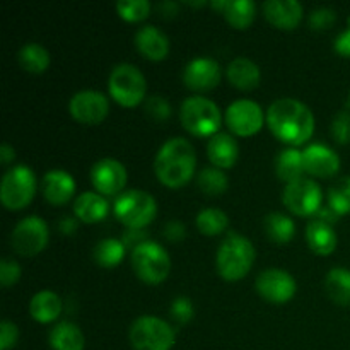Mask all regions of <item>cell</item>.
Segmentation results:
<instances>
[{
	"instance_id": "obj_1",
	"label": "cell",
	"mask_w": 350,
	"mask_h": 350,
	"mask_svg": "<svg viewBox=\"0 0 350 350\" xmlns=\"http://www.w3.org/2000/svg\"><path fill=\"white\" fill-rule=\"evenodd\" d=\"M267 125L280 142L296 147L308 142L313 135L314 115L304 103L282 98L267 109Z\"/></svg>"
},
{
	"instance_id": "obj_2",
	"label": "cell",
	"mask_w": 350,
	"mask_h": 350,
	"mask_svg": "<svg viewBox=\"0 0 350 350\" xmlns=\"http://www.w3.org/2000/svg\"><path fill=\"white\" fill-rule=\"evenodd\" d=\"M197 166V154L187 139L174 137L164 142L154 159L156 176L164 187L180 188L191 180Z\"/></svg>"
},
{
	"instance_id": "obj_3",
	"label": "cell",
	"mask_w": 350,
	"mask_h": 350,
	"mask_svg": "<svg viewBox=\"0 0 350 350\" xmlns=\"http://www.w3.org/2000/svg\"><path fill=\"white\" fill-rule=\"evenodd\" d=\"M256 252L253 243L238 232H229L215 253L217 273L228 282H236L246 277L255 263Z\"/></svg>"
},
{
	"instance_id": "obj_4",
	"label": "cell",
	"mask_w": 350,
	"mask_h": 350,
	"mask_svg": "<svg viewBox=\"0 0 350 350\" xmlns=\"http://www.w3.org/2000/svg\"><path fill=\"white\" fill-rule=\"evenodd\" d=\"M180 122L195 137H212L221 129V109L204 96H191L180 108Z\"/></svg>"
},
{
	"instance_id": "obj_5",
	"label": "cell",
	"mask_w": 350,
	"mask_h": 350,
	"mask_svg": "<svg viewBox=\"0 0 350 350\" xmlns=\"http://www.w3.org/2000/svg\"><path fill=\"white\" fill-rule=\"evenodd\" d=\"M130 263H132L135 275L142 282L150 284V286L164 282L171 270V260L167 252L159 243L150 241V239L132 250Z\"/></svg>"
},
{
	"instance_id": "obj_6",
	"label": "cell",
	"mask_w": 350,
	"mask_h": 350,
	"mask_svg": "<svg viewBox=\"0 0 350 350\" xmlns=\"http://www.w3.org/2000/svg\"><path fill=\"white\" fill-rule=\"evenodd\" d=\"M113 212L125 228L142 231L156 219L157 204L152 195H149L147 191L126 190L116 198Z\"/></svg>"
},
{
	"instance_id": "obj_7",
	"label": "cell",
	"mask_w": 350,
	"mask_h": 350,
	"mask_svg": "<svg viewBox=\"0 0 350 350\" xmlns=\"http://www.w3.org/2000/svg\"><path fill=\"white\" fill-rule=\"evenodd\" d=\"M129 340L133 350H171L176 332L161 318L140 317L130 327Z\"/></svg>"
},
{
	"instance_id": "obj_8",
	"label": "cell",
	"mask_w": 350,
	"mask_h": 350,
	"mask_svg": "<svg viewBox=\"0 0 350 350\" xmlns=\"http://www.w3.org/2000/svg\"><path fill=\"white\" fill-rule=\"evenodd\" d=\"M108 91L118 105L125 108H135L146 98V77L135 65L118 64L109 74Z\"/></svg>"
},
{
	"instance_id": "obj_9",
	"label": "cell",
	"mask_w": 350,
	"mask_h": 350,
	"mask_svg": "<svg viewBox=\"0 0 350 350\" xmlns=\"http://www.w3.org/2000/svg\"><path fill=\"white\" fill-rule=\"evenodd\" d=\"M36 193V176L27 166H14L0 183V202L7 211H23Z\"/></svg>"
},
{
	"instance_id": "obj_10",
	"label": "cell",
	"mask_w": 350,
	"mask_h": 350,
	"mask_svg": "<svg viewBox=\"0 0 350 350\" xmlns=\"http://www.w3.org/2000/svg\"><path fill=\"white\" fill-rule=\"evenodd\" d=\"M50 239L46 222L38 215L24 217L16 224L10 234L12 250L21 256H36L43 252Z\"/></svg>"
},
{
	"instance_id": "obj_11",
	"label": "cell",
	"mask_w": 350,
	"mask_h": 350,
	"mask_svg": "<svg viewBox=\"0 0 350 350\" xmlns=\"http://www.w3.org/2000/svg\"><path fill=\"white\" fill-rule=\"evenodd\" d=\"M282 202L294 215L313 217L321 208L323 193L317 181L311 178H301L286 185L282 191Z\"/></svg>"
},
{
	"instance_id": "obj_12",
	"label": "cell",
	"mask_w": 350,
	"mask_h": 350,
	"mask_svg": "<svg viewBox=\"0 0 350 350\" xmlns=\"http://www.w3.org/2000/svg\"><path fill=\"white\" fill-rule=\"evenodd\" d=\"M255 289L270 304H286L296 296V280L287 270L265 269L255 280Z\"/></svg>"
},
{
	"instance_id": "obj_13",
	"label": "cell",
	"mask_w": 350,
	"mask_h": 350,
	"mask_svg": "<svg viewBox=\"0 0 350 350\" xmlns=\"http://www.w3.org/2000/svg\"><path fill=\"white\" fill-rule=\"evenodd\" d=\"M226 123L238 137H252L263 126V111L252 99H238L226 109Z\"/></svg>"
},
{
	"instance_id": "obj_14",
	"label": "cell",
	"mask_w": 350,
	"mask_h": 350,
	"mask_svg": "<svg viewBox=\"0 0 350 350\" xmlns=\"http://www.w3.org/2000/svg\"><path fill=\"white\" fill-rule=\"evenodd\" d=\"M68 111L79 123L98 125L108 116L109 103L103 92L84 89L72 96L68 101Z\"/></svg>"
},
{
	"instance_id": "obj_15",
	"label": "cell",
	"mask_w": 350,
	"mask_h": 350,
	"mask_svg": "<svg viewBox=\"0 0 350 350\" xmlns=\"http://www.w3.org/2000/svg\"><path fill=\"white\" fill-rule=\"evenodd\" d=\"M91 183L98 193L105 195H118L126 185V170L120 161L105 157L91 167Z\"/></svg>"
},
{
	"instance_id": "obj_16",
	"label": "cell",
	"mask_w": 350,
	"mask_h": 350,
	"mask_svg": "<svg viewBox=\"0 0 350 350\" xmlns=\"http://www.w3.org/2000/svg\"><path fill=\"white\" fill-rule=\"evenodd\" d=\"M183 82L188 89L207 92L217 88L221 82V65L214 58L200 57L188 62L183 70Z\"/></svg>"
},
{
	"instance_id": "obj_17",
	"label": "cell",
	"mask_w": 350,
	"mask_h": 350,
	"mask_svg": "<svg viewBox=\"0 0 350 350\" xmlns=\"http://www.w3.org/2000/svg\"><path fill=\"white\" fill-rule=\"evenodd\" d=\"M304 171L311 176L330 178L340 170V157L323 144H311L303 150Z\"/></svg>"
},
{
	"instance_id": "obj_18",
	"label": "cell",
	"mask_w": 350,
	"mask_h": 350,
	"mask_svg": "<svg viewBox=\"0 0 350 350\" xmlns=\"http://www.w3.org/2000/svg\"><path fill=\"white\" fill-rule=\"evenodd\" d=\"M262 10L267 21L277 29L293 31L303 19V5L297 0H267Z\"/></svg>"
},
{
	"instance_id": "obj_19",
	"label": "cell",
	"mask_w": 350,
	"mask_h": 350,
	"mask_svg": "<svg viewBox=\"0 0 350 350\" xmlns=\"http://www.w3.org/2000/svg\"><path fill=\"white\" fill-rule=\"evenodd\" d=\"M41 191L51 205H65L74 195L75 181L67 171L51 170L43 176Z\"/></svg>"
},
{
	"instance_id": "obj_20",
	"label": "cell",
	"mask_w": 350,
	"mask_h": 350,
	"mask_svg": "<svg viewBox=\"0 0 350 350\" xmlns=\"http://www.w3.org/2000/svg\"><path fill=\"white\" fill-rule=\"evenodd\" d=\"M133 40H135L137 50L149 60H164L170 53V40L156 26H142L135 33Z\"/></svg>"
},
{
	"instance_id": "obj_21",
	"label": "cell",
	"mask_w": 350,
	"mask_h": 350,
	"mask_svg": "<svg viewBox=\"0 0 350 350\" xmlns=\"http://www.w3.org/2000/svg\"><path fill=\"white\" fill-rule=\"evenodd\" d=\"M306 243L313 253L320 256H328L337 248L338 238L334 226L313 215L306 226Z\"/></svg>"
},
{
	"instance_id": "obj_22",
	"label": "cell",
	"mask_w": 350,
	"mask_h": 350,
	"mask_svg": "<svg viewBox=\"0 0 350 350\" xmlns=\"http://www.w3.org/2000/svg\"><path fill=\"white\" fill-rule=\"evenodd\" d=\"M211 5L236 29H248L256 16V3L252 0H214Z\"/></svg>"
},
{
	"instance_id": "obj_23",
	"label": "cell",
	"mask_w": 350,
	"mask_h": 350,
	"mask_svg": "<svg viewBox=\"0 0 350 350\" xmlns=\"http://www.w3.org/2000/svg\"><path fill=\"white\" fill-rule=\"evenodd\" d=\"M207 156L215 167H219V170H229L238 161V142L229 133H215V135L211 137V140L207 144Z\"/></svg>"
},
{
	"instance_id": "obj_24",
	"label": "cell",
	"mask_w": 350,
	"mask_h": 350,
	"mask_svg": "<svg viewBox=\"0 0 350 350\" xmlns=\"http://www.w3.org/2000/svg\"><path fill=\"white\" fill-rule=\"evenodd\" d=\"M226 75H228L231 85H234L239 91H252V89L258 88L260 79H262L258 65L246 57L234 58L226 68Z\"/></svg>"
},
{
	"instance_id": "obj_25",
	"label": "cell",
	"mask_w": 350,
	"mask_h": 350,
	"mask_svg": "<svg viewBox=\"0 0 350 350\" xmlns=\"http://www.w3.org/2000/svg\"><path fill=\"white\" fill-rule=\"evenodd\" d=\"M109 204L101 193L84 191L74 202V214L79 221L85 224H96L108 215Z\"/></svg>"
},
{
	"instance_id": "obj_26",
	"label": "cell",
	"mask_w": 350,
	"mask_h": 350,
	"mask_svg": "<svg viewBox=\"0 0 350 350\" xmlns=\"http://www.w3.org/2000/svg\"><path fill=\"white\" fill-rule=\"evenodd\" d=\"M62 313V299L53 291H41L34 294L29 303V314L38 323H51Z\"/></svg>"
},
{
	"instance_id": "obj_27",
	"label": "cell",
	"mask_w": 350,
	"mask_h": 350,
	"mask_svg": "<svg viewBox=\"0 0 350 350\" xmlns=\"http://www.w3.org/2000/svg\"><path fill=\"white\" fill-rule=\"evenodd\" d=\"M48 342L53 350H84L85 338L81 328L70 321L55 325L48 335Z\"/></svg>"
},
{
	"instance_id": "obj_28",
	"label": "cell",
	"mask_w": 350,
	"mask_h": 350,
	"mask_svg": "<svg viewBox=\"0 0 350 350\" xmlns=\"http://www.w3.org/2000/svg\"><path fill=\"white\" fill-rule=\"evenodd\" d=\"M273 166H275V173L279 180H282L286 185L301 180L303 173H306L304 171L303 152L294 149V147H287V149L280 150L277 154Z\"/></svg>"
},
{
	"instance_id": "obj_29",
	"label": "cell",
	"mask_w": 350,
	"mask_h": 350,
	"mask_svg": "<svg viewBox=\"0 0 350 350\" xmlns=\"http://www.w3.org/2000/svg\"><path fill=\"white\" fill-rule=\"evenodd\" d=\"M263 231H265L267 238L270 241L277 243V245H284L289 243L296 234V224L289 215L282 214V212H270L263 219Z\"/></svg>"
},
{
	"instance_id": "obj_30",
	"label": "cell",
	"mask_w": 350,
	"mask_h": 350,
	"mask_svg": "<svg viewBox=\"0 0 350 350\" xmlns=\"http://www.w3.org/2000/svg\"><path fill=\"white\" fill-rule=\"evenodd\" d=\"M325 289L335 304L350 306V270L332 269L325 277Z\"/></svg>"
},
{
	"instance_id": "obj_31",
	"label": "cell",
	"mask_w": 350,
	"mask_h": 350,
	"mask_svg": "<svg viewBox=\"0 0 350 350\" xmlns=\"http://www.w3.org/2000/svg\"><path fill=\"white\" fill-rule=\"evenodd\" d=\"M19 64L29 74H43L48 67H50V53L44 46L40 43H26L19 50Z\"/></svg>"
},
{
	"instance_id": "obj_32",
	"label": "cell",
	"mask_w": 350,
	"mask_h": 350,
	"mask_svg": "<svg viewBox=\"0 0 350 350\" xmlns=\"http://www.w3.org/2000/svg\"><path fill=\"white\" fill-rule=\"evenodd\" d=\"M123 256H125V245H123L122 239H101L94 246V250H92V258H94V262L99 267H105V269H113V267L120 265Z\"/></svg>"
},
{
	"instance_id": "obj_33",
	"label": "cell",
	"mask_w": 350,
	"mask_h": 350,
	"mask_svg": "<svg viewBox=\"0 0 350 350\" xmlns=\"http://www.w3.org/2000/svg\"><path fill=\"white\" fill-rule=\"evenodd\" d=\"M229 219L221 208H204L197 215V229L204 236H219L228 229Z\"/></svg>"
},
{
	"instance_id": "obj_34",
	"label": "cell",
	"mask_w": 350,
	"mask_h": 350,
	"mask_svg": "<svg viewBox=\"0 0 350 350\" xmlns=\"http://www.w3.org/2000/svg\"><path fill=\"white\" fill-rule=\"evenodd\" d=\"M198 188L204 191L208 197H217L222 195L229 187L228 176L224 174V171L219 170V167H207V170H202L198 173L197 178Z\"/></svg>"
},
{
	"instance_id": "obj_35",
	"label": "cell",
	"mask_w": 350,
	"mask_h": 350,
	"mask_svg": "<svg viewBox=\"0 0 350 350\" xmlns=\"http://www.w3.org/2000/svg\"><path fill=\"white\" fill-rule=\"evenodd\" d=\"M328 207L338 215L350 214V176H342L328 188Z\"/></svg>"
},
{
	"instance_id": "obj_36",
	"label": "cell",
	"mask_w": 350,
	"mask_h": 350,
	"mask_svg": "<svg viewBox=\"0 0 350 350\" xmlns=\"http://www.w3.org/2000/svg\"><path fill=\"white\" fill-rule=\"evenodd\" d=\"M116 12L129 23H140L150 14V2L147 0H120L116 3Z\"/></svg>"
},
{
	"instance_id": "obj_37",
	"label": "cell",
	"mask_w": 350,
	"mask_h": 350,
	"mask_svg": "<svg viewBox=\"0 0 350 350\" xmlns=\"http://www.w3.org/2000/svg\"><path fill=\"white\" fill-rule=\"evenodd\" d=\"M144 109H146V115L157 123L166 122L171 116V105L167 103V99L163 98V96H149V98L146 99Z\"/></svg>"
},
{
	"instance_id": "obj_38",
	"label": "cell",
	"mask_w": 350,
	"mask_h": 350,
	"mask_svg": "<svg viewBox=\"0 0 350 350\" xmlns=\"http://www.w3.org/2000/svg\"><path fill=\"white\" fill-rule=\"evenodd\" d=\"M193 313H195L193 304H191V301L188 299V297L178 296V297H174L173 303H171L170 314L178 325L188 323V321L193 318Z\"/></svg>"
},
{
	"instance_id": "obj_39",
	"label": "cell",
	"mask_w": 350,
	"mask_h": 350,
	"mask_svg": "<svg viewBox=\"0 0 350 350\" xmlns=\"http://www.w3.org/2000/svg\"><path fill=\"white\" fill-rule=\"evenodd\" d=\"M335 21H337V14L328 7H320L310 14V27L314 31L328 29V27L334 26Z\"/></svg>"
},
{
	"instance_id": "obj_40",
	"label": "cell",
	"mask_w": 350,
	"mask_h": 350,
	"mask_svg": "<svg viewBox=\"0 0 350 350\" xmlns=\"http://www.w3.org/2000/svg\"><path fill=\"white\" fill-rule=\"evenodd\" d=\"M332 135L338 144H350V113L340 111L332 122Z\"/></svg>"
},
{
	"instance_id": "obj_41",
	"label": "cell",
	"mask_w": 350,
	"mask_h": 350,
	"mask_svg": "<svg viewBox=\"0 0 350 350\" xmlns=\"http://www.w3.org/2000/svg\"><path fill=\"white\" fill-rule=\"evenodd\" d=\"M21 279V267L16 260L2 258L0 262V284L2 287H10Z\"/></svg>"
},
{
	"instance_id": "obj_42",
	"label": "cell",
	"mask_w": 350,
	"mask_h": 350,
	"mask_svg": "<svg viewBox=\"0 0 350 350\" xmlns=\"http://www.w3.org/2000/svg\"><path fill=\"white\" fill-rule=\"evenodd\" d=\"M19 340V328L9 320H3L0 323V350H10L16 347Z\"/></svg>"
},
{
	"instance_id": "obj_43",
	"label": "cell",
	"mask_w": 350,
	"mask_h": 350,
	"mask_svg": "<svg viewBox=\"0 0 350 350\" xmlns=\"http://www.w3.org/2000/svg\"><path fill=\"white\" fill-rule=\"evenodd\" d=\"M185 232H187V229H185L183 222L170 221L164 226L163 234L166 236V239H170V241H181V239L185 238Z\"/></svg>"
},
{
	"instance_id": "obj_44",
	"label": "cell",
	"mask_w": 350,
	"mask_h": 350,
	"mask_svg": "<svg viewBox=\"0 0 350 350\" xmlns=\"http://www.w3.org/2000/svg\"><path fill=\"white\" fill-rule=\"evenodd\" d=\"M122 241H123V245H125V248H126V246H129V248L133 250V248H137V246H139V245H142V243L149 241V239H147V234L144 231H137V229H129V231H126L125 234H123Z\"/></svg>"
},
{
	"instance_id": "obj_45",
	"label": "cell",
	"mask_w": 350,
	"mask_h": 350,
	"mask_svg": "<svg viewBox=\"0 0 350 350\" xmlns=\"http://www.w3.org/2000/svg\"><path fill=\"white\" fill-rule=\"evenodd\" d=\"M334 48L338 55H342V57H350V17H349V27L344 31V33H340L337 38H335Z\"/></svg>"
},
{
	"instance_id": "obj_46",
	"label": "cell",
	"mask_w": 350,
	"mask_h": 350,
	"mask_svg": "<svg viewBox=\"0 0 350 350\" xmlns=\"http://www.w3.org/2000/svg\"><path fill=\"white\" fill-rule=\"evenodd\" d=\"M14 157H16L14 147H10L9 144H2L0 146V163H2V166H9L14 161Z\"/></svg>"
},
{
	"instance_id": "obj_47",
	"label": "cell",
	"mask_w": 350,
	"mask_h": 350,
	"mask_svg": "<svg viewBox=\"0 0 350 350\" xmlns=\"http://www.w3.org/2000/svg\"><path fill=\"white\" fill-rule=\"evenodd\" d=\"M58 228H60V232H64V234H74L77 231V222L72 217H64L60 224H58Z\"/></svg>"
},
{
	"instance_id": "obj_48",
	"label": "cell",
	"mask_w": 350,
	"mask_h": 350,
	"mask_svg": "<svg viewBox=\"0 0 350 350\" xmlns=\"http://www.w3.org/2000/svg\"><path fill=\"white\" fill-rule=\"evenodd\" d=\"M178 5L174 2H163L159 3V10H161V16L163 17H170L176 14Z\"/></svg>"
},
{
	"instance_id": "obj_49",
	"label": "cell",
	"mask_w": 350,
	"mask_h": 350,
	"mask_svg": "<svg viewBox=\"0 0 350 350\" xmlns=\"http://www.w3.org/2000/svg\"><path fill=\"white\" fill-rule=\"evenodd\" d=\"M188 5H193V7H202V5H207V2H187Z\"/></svg>"
}]
</instances>
